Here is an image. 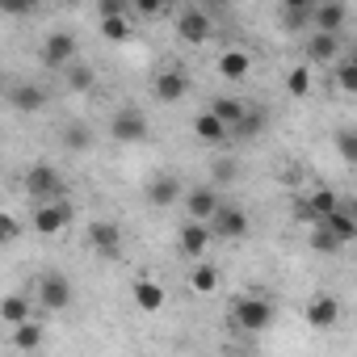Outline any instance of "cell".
<instances>
[{
  "instance_id": "obj_26",
  "label": "cell",
  "mask_w": 357,
  "mask_h": 357,
  "mask_svg": "<svg viewBox=\"0 0 357 357\" xmlns=\"http://www.w3.org/2000/svg\"><path fill=\"white\" fill-rule=\"evenodd\" d=\"M190 290H194V294H215V290H219V269H215L211 261H198V265L190 269Z\"/></svg>"
},
{
  "instance_id": "obj_2",
  "label": "cell",
  "mask_w": 357,
  "mask_h": 357,
  "mask_svg": "<svg viewBox=\"0 0 357 357\" xmlns=\"http://www.w3.org/2000/svg\"><path fill=\"white\" fill-rule=\"evenodd\" d=\"M22 190H26L34 202H55V198H68V181H63V172H59L55 164H34V168H26Z\"/></svg>"
},
{
  "instance_id": "obj_42",
  "label": "cell",
  "mask_w": 357,
  "mask_h": 357,
  "mask_svg": "<svg viewBox=\"0 0 357 357\" xmlns=\"http://www.w3.org/2000/svg\"><path fill=\"white\" fill-rule=\"evenodd\" d=\"M43 5H63V0H43Z\"/></svg>"
},
{
  "instance_id": "obj_3",
  "label": "cell",
  "mask_w": 357,
  "mask_h": 357,
  "mask_svg": "<svg viewBox=\"0 0 357 357\" xmlns=\"http://www.w3.org/2000/svg\"><path fill=\"white\" fill-rule=\"evenodd\" d=\"M84 244L101 257V261H122V223L114 219H93L84 231Z\"/></svg>"
},
{
  "instance_id": "obj_9",
  "label": "cell",
  "mask_w": 357,
  "mask_h": 357,
  "mask_svg": "<svg viewBox=\"0 0 357 357\" xmlns=\"http://www.w3.org/2000/svg\"><path fill=\"white\" fill-rule=\"evenodd\" d=\"M181 194H185L181 176L160 172V176H151V181H147V190H143V202H147V206H172V202H181Z\"/></svg>"
},
{
  "instance_id": "obj_36",
  "label": "cell",
  "mask_w": 357,
  "mask_h": 357,
  "mask_svg": "<svg viewBox=\"0 0 357 357\" xmlns=\"http://www.w3.org/2000/svg\"><path fill=\"white\" fill-rule=\"evenodd\" d=\"M336 151H340V160H344V164H353V160H357V130H353V126H344V130L336 135Z\"/></svg>"
},
{
  "instance_id": "obj_27",
  "label": "cell",
  "mask_w": 357,
  "mask_h": 357,
  "mask_svg": "<svg viewBox=\"0 0 357 357\" xmlns=\"http://www.w3.org/2000/svg\"><path fill=\"white\" fill-rule=\"evenodd\" d=\"M13 349H22V353H34V349H43V328L34 324V319H22V324H13Z\"/></svg>"
},
{
  "instance_id": "obj_31",
  "label": "cell",
  "mask_w": 357,
  "mask_h": 357,
  "mask_svg": "<svg viewBox=\"0 0 357 357\" xmlns=\"http://www.w3.org/2000/svg\"><path fill=\"white\" fill-rule=\"evenodd\" d=\"M307 244H311V252H324V257H336L340 248H349V244H340L324 223H311V236H307Z\"/></svg>"
},
{
  "instance_id": "obj_37",
  "label": "cell",
  "mask_w": 357,
  "mask_h": 357,
  "mask_svg": "<svg viewBox=\"0 0 357 357\" xmlns=\"http://www.w3.org/2000/svg\"><path fill=\"white\" fill-rule=\"evenodd\" d=\"M38 5H43V0H0V13H5V17H30Z\"/></svg>"
},
{
  "instance_id": "obj_17",
  "label": "cell",
  "mask_w": 357,
  "mask_h": 357,
  "mask_svg": "<svg viewBox=\"0 0 357 357\" xmlns=\"http://www.w3.org/2000/svg\"><path fill=\"white\" fill-rule=\"evenodd\" d=\"M215 72L223 76V80H248V72H252V55L248 51H240V47H231V51H223L219 59H215Z\"/></svg>"
},
{
  "instance_id": "obj_25",
  "label": "cell",
  "mask_w": 357,
  "mask_h": 357,
  "mask_svg": "<svg viewBox=\"0 0 357 357\" xmlns=\"http://www.w3.org/2000/svg\"><path fill=\"white\" fill-rule=\"evenodd\" d=\"M265 126H269V114H265V109H244V114H240V122H236L227 135H240V139H257V135H265Z\"/></svg>"
},
{
  "instance_id": "obj_35",
  "label": "cell",
  "mask_w": 357,
  "mask_h": 357,
  "mask_svg": "<svg viewBox=\"0 0 357 357\" xmlns=\"http://www.w3.org/2000/svg\"><path fill=\"white\" fill-rule=\"evenodd\" d=\"M22 231H26V223H22L17 215L0 211V244H13V240H22Z\"/></svg>"
},
{
  "instance_id": "obj_16",
  "label": "cell",
  "mask_w": 357,
  "mask_h": 357,
  "mask_svg": "<svg viewBox=\"0 0 357 357\" xmlns=\"http://www.w3.org/2000/svg\"><path fill=\"white\" fill-rule=\"evenodd\" d=\"M211 227L206 223H198V219H185L181 223V236H176V244H181V252L185 257H206V248H211Z\"/></svg>"
},
{
  "instance_id": "obj_15",
  "label": "cell",
  "mask_w": 357,
  "mask_h": 357,
  "mask_svg": "<svg viewBox=\"0 0 357 357\" xmlns=\"http://www.w3.org/2000/svg\"><path fill=\"white\" fill-rule=\"evenodd\" d=\"M176 38L190 43V47H202L211 38V17L202 9H185L181 17H176Z\"/></svg>"
},
{
  "instance_id": "obj_29",
  "label": "cell",
  "mask_w": 357,
  "mask_h": 357,
  "mask_svg": "<svg viewBox=\"0 0 357 357\" xmlns=\"http://www.w3.org/2000/svg\"><path fill=\"white\" fill-rule=\"evenodd\" d=\"M101 38H105V43H130V22H126V13H101Z\"/></svg>"
},
{
  "instance_id": "obj_7",
  "label": "cell",
  "mask_w": 357,
  "mask_h": 357,
  "mask_svg": "<svg viewBox=\"0 0 357 357\" xmlns=\"http://www.w3.org/2000/svg\"><path fill=\"white\" fill-rule=\"evenodd\" d=\"M109 135H114L118 143H143V139L151 135L147 114H143V109H135V105L118 109V114H114V122H109Z\"/></svg>"
},
{
  "instance_id": "obj_14",
  "label": "cell",
  "mask_w": 357,
  "mask_h": 357,
  "mask_svg": "<svg viewBox=\"0 0 357 357\" xmlns=\"http://www.w3.org/2000/svg\"><path fill=\"white\" fill-rule=\"evenodd\" d=\"M151 93H155V101L172 105V101H181V97L190 93V76H185V72H176V68H168V72H155V80H151Z\"/></svg>"
},
{
  "instance_id": "obj_10",
  "label": "cell",
  "mask_w": 357,
  "mask_h": 357,
  "mask_svg": "<svg viewBox=\"0 0 357 357\" xmlns=\"http://www.w3.org/2000/svg\"><path fill=\"white\" fill-rule=\"evenodd\" d=\"M181 202H185V211H190V219H198V223H206L215 211H219V202H223V194H219V185H194V190H185L181 194Z\"/></svg>"
},
{
  "instance_id": "obj_11",
  "label": "cell",
  "mask_w": 357,
  "mask_h": 357,
  "mask_svg": "<svg viewBox=\"0 0 357 357\" xmlns=\"http://www.w3.org/2000/svg\"><path fill=\"white\" fill-rule=\"evenodd\" d=\"M344 22H349V5H344V0H315V5H311V26L315 30L340 34Z\"/></svg>"
},
{
  "instance_id": "obj_30",
  "label": "cell",
  "mask_w": 357,
  "mask_h": 357,
  "mask_svg": "<svg viewBox=\"0 0 357 357\" xmlns=\"http://www.w3.org/2000/svg\"><path fill=\"white\" fill-rule=\"evenodd\" d=\"M332 63H336V89H340L344 97H353V93H357V59H353V55H336Z\"/></svg>"
},
{
  "instance_id": "obj_8",
  "label": "cell",
  "mask_w": 357,
  "mask_h": 357,
  "mask_svg": "<svg viewBox=\"0 0 357 357\" xmlns=\"http://www.w3.org/2000/svg\"><path fill=\"white\" fill-rule=\"evenodd\" d=\"M34 290H38L43 311H68V307H72V282H68L63 273H43Z\"/></svg>"
},
{
  "instance_id": "obj_4",
  "label": "cell",
  "mask_w": 357,
  "mask_h": 357,
  "mask_svg": "<svg viewBox=\"0 0 357 357\" xmlns=\"http://www.w3.org/2000/svg\"><path fill=\"white\" fill-rule=\"evenodd\" d=\"M206 227H211L215 240H244L248 227H252V219H248V211H240L231 202H219V211L206 219Z\"/></svg>"
},
{
  "instance_id": "obj_1",
  "label": "cell",
  "mask_w": 357,
  "mask_h": 357,
  "mask_svg": "<svg viewBox=\"0 0 357 357\" xmlns=\"http://www.w3.org/2000/svg\"><path fill=\"white\" fill-rule=\"evenodd\" d=\"M269 324H273V303L261 290L240 294L231 303V328H240V332H265Z\"/></svg>"
},
{
  "instance_id": "obj_32",
  "label": "cell",
  "mask_w": 357,
  "mask_h": 357,
  "mask_svg": "<svg viewBox=\"0 0 357 357\" xmlns=\"http://www.w3.org/2000/svg\"><path fill=\"white\" fill-rule=\"evenodd\" d=\"M244 109H248V105H244V101H236V97H215V101H211V114H215L227 130L240 122V114H244Z\"/></svg>"
},
{
  "instance_id": "obj_22",
  "label": "cell",
  "mask_w": 357,
  "mask_h": 357,
  "mask_svg": "<svg viewBox=\"0 0 357 357\" xmlns=\"http://www.w3.org/2000/svg\"><path fill=\"white\" fill-rule=\"evenodd\" d=\"M130 294H135V307H139V311H160V307H164V286L151 282V278H139V282L130 286Z\"/></svg>"
},
{
  "instance_id": "obj_28",
  "label": "cell",
  "mask_w": 357,
  "mask_h": 357,
  "mask_svg": "<svg viewBox=\"0 0 357 357\" xmlns=\"http://www.w3.org/2000/svg\"><path fill=\"white\" fill-rule=\"evenodd\" d=\"M59 139H63V147H68V151H89V147H93V126L76 118V122H68V126H63V135H59Z\"/></svg>"
},
{
  "instance_id": "obj_19",
  "label": "cell",
  "mask_w": 357,
  "mask_h": 357,
  "mask_svg": "<svg viewBox=\"0 0 357 357\" xmlns=\"http://www.w3.org/2000/svg\"><path fill=\"white\" fill-rule=\"evenodd\" d=\"M340 55V34H328V30H315L307 38V59L311 63H332Z\"/></svg>"
},
{
  "instance_id": "obj_38",
  "label": "cell",
  "mask_w": 357,
  "mask_h": 357,
  "mask_svg": "<svg viewBox=\"0 0 357 357\" xmlns=\"http://www.w3.org/2000/svg\"><path fill=\"white\" fill-rule=\"evenodd\" d=\"M282 26H286V34H298V30H307V26H311V9H286Z\"/></svg>"
},
{
  "instance_id": "obj_18",
  "label": "cell",
  "mask_w": 357,
  "mask_h": 357,
  "mask_svg": "<svg viewBox=\"0 0 357 357\" xmlns=\"http://www.w3.org/2000/svg\"><path fill=\"white\" fill-rule=\"evenodd\" d=\"M5 97H9V105L22 109V114H38V109H47V101H51L43 84H13Z\"/></svg>"
},
{
  "instance_id": "obj_20",
  "label": "cell",
  "mask_w": 357,
  "mask_h": 357,
  "mask_svg": "<svg viewBox=\"0 0 357 357\" xmlns=\"http://www.w3.org/2000/svg\"><path fill=\"white\" fill-rule=\"evenodd\" d=\"M63 84H68V93H93L97 89V68L84 63V59H72L63 68Z\"/></svg>"
},
{
  "instance_id": "obj_39",
  "label": "cell",
  "mask_w": 357,
  "mask_h": 357,
  "mask_svg": "<svg viewBox=\"0 0 357 357\" xmlns=\"http://www.w3.org/2000/svg\"><path fill=\"white\" fill-rule=\"evenodd\" d=\"M130 9H135L139 17H155V13L164 9V0H130Z\"/></svg>"
},
{
  "instance_id": "obj_23",
  "label": "cell",
  "mask_w": 357,
  "mask_h": 357,
  "mask_svg": "<svg viewBox=\"0 0 357 357\" xmlns=\"http://www.w3.org/2000/svg\"><path fill=\"white\" fill-rule=\"evenodd\" d=\"M190 126H194V135H198L202 143H211V147L227 143V126H223V122H219V118H215L211 109H206V114H198V118H194Z\"/></svg>"
},
{
  "instance_id": "obj_33",
  "label": "cell",
  "mask_w": 357,
  "mask_h": 357,
  "mask_svg": "<svg viewBox=\"0 0 357 357\" xmlns=\"http://www.w3.org/2000/svg\"><path fill=\"white\" fill-rule=\"evenodd\" d=\"M236 176H240V164H236L231 155H219V160L211 164V185H223V190H227Z\"/></svg>"
},
{
  "instance_id": "obj_24",
  "label": "cell",
  "mask_w": 357,
  "mask_h": 357,
  "mask_svg": "<svg viewBox=\"0 0 357 357\" xmlns=\"http://www.w3.org/2000/svg\"><path fill=\"white\" fill-rule=\"evenodd\" d=\"M30 294H22V290H13V294H5V298H0V319H5L9 328L13 324H22V319H30Z\"/></svg>"
},
{
  "instance_id": "obj_34",
  "label": "cell",
  "mask_w": 357,
  "mask_h": 357,
  "mask_svg": "<svg viewBox=\"0 0 357 357\" xmlns=\"http://www.w3.org/2000/svg\"><path fill=\"white\" fill-rule=\"evenodd\" d=\"M286 89H290V97H307L311 93V68H290V76H286Z\"/></svg>"
},
{
  "instance_id": "obj_12",
  "label": "cell",
  "mask_w": 357,
  "mask_h": 357,
  "mask_svg": "<svg viewBox=\"0 0 357 357\" xmlns=\"http://www.w3.org/2000/svg\"><path fill=\"white\" fill-rule=\"evenodd\" d=\"M336 206H340L336 190H311V194H307V198H303V202L294 206V215H298V219H303V223L311 227V223H319V219H324L328 211H336Z\"/></svg>"
},
{
  "instance_id": "obj_6",
  "label": "cell",
  "mask_w": 357,
  "mask_h": 357,
  "mask_svg": "<svg viewBox=\"0 0 357 357\" xmlns=\"http://www.w3.org/2000/svg\"><path fill=\"white\" fill-rule=\"evenodd\" d=\"M76 55H80V43H76V34H68V30H55V34H47L43 51H38L43 68H68Z\"/></svg>"
},
{
  "instance_id": "obj_5",
  "label": "cell",
  "mask_w": 357,
  "mask_h": 357,
  "mask_svg": "<svg viewBox=\"0 0 357 357\" xmlns=\"http://www.w3.org/2000/svg\"><path fill=\"white\" fill-rule=\"evenodd\" d=\"M72 219H76L72 202H68V198H55V202H38V211H34L30 227H34L38 236H59V231H68V223H72Z\"/></svg>"
},
{
  "instance_id": "obj_13",
  "label": "cell",
  "mask_w": 357,
  "mask_h": 357,
  "mask_svg": "<svg viewBox=\"0 0 357 357\" xmlns=\"http://www.w3.org/2000/svg\"><path fill=\"white\" fill-rule=\"evenodd\" d=\"M303 319H307L315 332H328V328H336V324H340V303H336L332 294H315V298L307 303Z\"/></svg>"
},
{
  "instance_id": "obj_40",
  "label": "cell",
  "mask_w": 357,
  "mask_h": 357,
  "mask_svg": "<svg viewBox=\"0 0 357 357\" xmlns=\"http://www.w3.org/2000/svg\"><path fill=\"white\" fill-rule=\"evenodd\" d=\"M130 0H101V13H126Z\"/></svg>"
},
{
  "instance_id": "obj_41",
  "label": "cell",
  "mask_w": 357,
  "mask_h": 357,
  "mask_svg": "<svg viewBox=\"0 0 357 357\" xmlns=\"http://www.w3.org/2000/svg\"><path fill=\"white\" fill-rule=\"evenodd\" d=\"M315 0H282V9H311Z\"/></svg>"
},
{
  "instance_id": "obj_21",
  "label": "cell",
  "mask_w": 357,
  "mask_h": 357,
  "mask_svg": "<svg viewBox=\"0 0 357 357\" xmlns=\"http://www.w3.org/2000/svg\"><path fill=\"white\" fill-rule=\"evenodd\" d=\"M319 223H324V227H328V231H332L340 244H353V240H357V219H353V211H349V206H336V211H328Z\"/></svg>"
}]
</instances>
